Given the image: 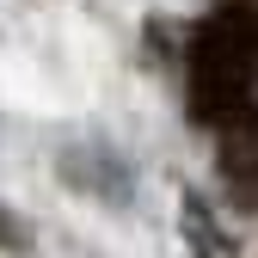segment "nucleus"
<instances>
[{
    "mask_svg": "<svg viewBox=\"0 0 258 258\" xmlns=\"http://www.w3.org/2000/svg\"><path fill=\"white\" fill-rule=\"evenodd\" d=\"M252 80H258V13L234 0L190 43V117L240 129L252 117Z\"/></svg>",
    "mask_w": 258,
    "mask_h": 258,
    "instance_id": "f257e3e1",
    "label": "nucleus"
},
{
    "mask_svg": "<svg viewBox=\"0 0 258 258\" xmlns=\"http://www.w3.org/2000/svg\"><path fill=\"white\" fill-rule=\"evenodd\" d=\"M0 246H7V252H13V246H25V228H19L7 209H0Z\"/></svg>",
    "mask_w": 258,
    "mask_h": 258,
    "instance_id": "f03ea898",
    "label": "nucleus"
}]
</instances>
